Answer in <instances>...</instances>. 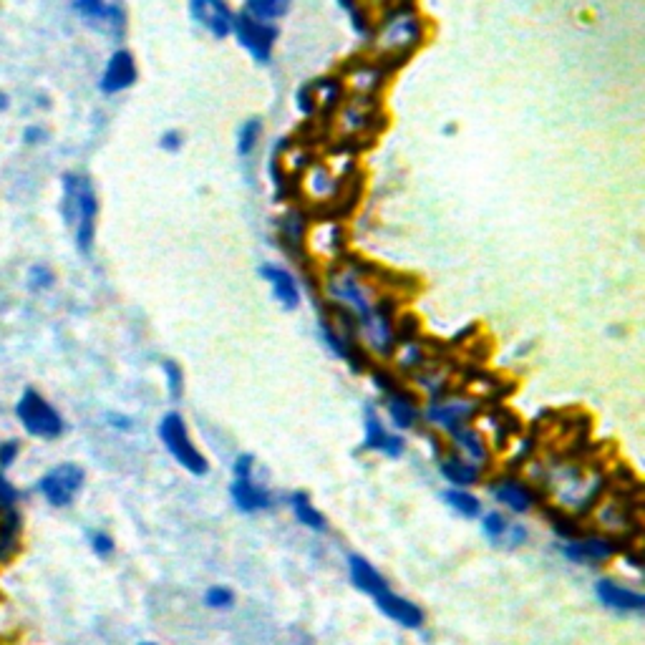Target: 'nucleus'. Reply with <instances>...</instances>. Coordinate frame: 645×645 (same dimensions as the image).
I'll return each instance as SVG.
<instances>
[{
    "label": "nucleus",
    "mask_w": 645,
    "mask_h": 645,
    "mask_svg": "<svg viewBox=\"0 0 645 645\" xmlns=\"http://www.w3.org/2000/svg\"><path fill=\"white\" fill-rule=\"evenodd\" d=\"M232 499L240 512H257L270 507V494L263 487L252 482V457H237L235 462V484H232Z\"/></svg>",
    "instance_id": "7"
},
{
    "label": "nucleus",
    "mask_w": 645,
    "mask_h": 645,
    "mask_svg": "<svg viewBox=\"0 0 645 645\" xmlns=\"http://www.w3.org/2000/svg\"><path fill=\"white\" fill-rule=\"evenodd\" d=\"M84 487V469L76 464H61L46 472L38 482V492L51 507H69Z\"/></svg>",
    "instance_id": "5"
},
{
    "label": "nucleus",
    "mask_w": 645,
    "mask_h": 645,
    "mask_svg": "<svg viewBox=\"0 0 645 645\" xmlns=\"http://www.w3.org/2000/svg\"><path fill=\"white\" fill-rule=\"evenodd\" d=\"M389 414L391 419L396 421V426H401V429H409V426L419 419L416 406L411 404L409 399H404L401 394H389Z\"/></svg>",
    "instance_id": "25"
},
{
    "label": "nucleus",
    "mask_w": 645,
    "mask_h": 645,
    "mask_svg": "<svg viewBox=\"0 0 645 645\" xmlns=\"http://www.w3.org/2000/svg\"><path fill=\"white\" fill-rule=\"evenodd\" d=\"M159 144H162V149H167V152H179V149H182V144H184V137L177 132V129H172V132L162 134Z\"/></svg>",
    "instance_id": "35"
},
{
    "label": "nucleus",
    "mask_w": 645,
    "mask_h": 645,
    "mask_svg": "<svg viewBox=\"0 0 645 645\" xmlns=\"http://www.w3.org/2000/svg\"><path fill=\"white\" fill-rule=\"evenodd\" d=\"M28 280H31V288H36V290L51 288L53 273L48 268H43V265H33L31 273H28Z\"/></svg>",
    "instance_id": "32"
},
{
    "label": "nucleus",
    "mask_w": 645,
    "mask_h": 645,
    "mask_svg": "<svg viewBox=\"0 0 645 645\" xmlns=\"http://www.w3.org/2000/svg\"><path fill=\"white\" fill-rule=\"evenodd\" d=\"M18 489L0 474V509H16Z\"/></svg>",
    "instance_id": "31"
},
{
    "label": "nucleus",
    "mask_w": 645,
    "mask_h": 645,
    "mask_svg": "<svg viewBox=\"0 0 645 645\" xmlns=\"http://www.w3.org/2000/svg\"><path fill=\"white\" fill-rule=\"evenodd\" d=\"M142 645H152V643H142Z\"/></svg>",
    "instance_id": "37"
},
{
    "label": "nucleus",
    "mask_w": 645,
    "mask_h": 645,
    "mask_svg": "<svg viewBox=\"0 0 645 645\" xmlns=\"http://www.w3.org/2000/svg\"><path fill=\"white\" fill-rule=\"evenodd\" d=\"M205 603L210 605V608H230V605L235 603V595H232V590L227 588H212L207 590Z\"/></svg>",
    "instance_id": "30"
},
{
    "label": "nucleus",
    "mask_w": 645,
    "mask_h": 645,
    "mask_svg": "<svg viewBox=\"0 0 645 645\" xmlns=\"http://www.w3.org/2000/svg\"><path fill=\"white\" fill-rule=\"evenodd\" d=\"M21 545V517L16 509H3L0 517V562H8Z\"/></svg>",
    "instance_id": "18"
},
{
    "label": "nucleus",
    "mask_w": 645,
    "mask_h": 645,
    "mask_svg": "<svg viewBox=\"0 0 645 645\" xmlns=\"http://www.w3.org/2000/svg\"><path fill=\"white\" fill-rule=\"evenodd\" d=\"M74 8L86 23L99 31L119 36L124 31V8L121 0H74Z\"/></svg>",
    "instance_id": "8"
},
{
    "label": "nucleus",
    "mask_w": 645,
    "mask_h": 645,
    "mask_svg": "<svg viewBox=\"0 0 645 645\" xmlns=\"http://www.w3.org/2000/svg\"><path fill=\"white\" fill-rule=\"evenodd\" d=\"M290 8V0H247V11L257 21H275V18H283Z\"/></svg>",
    "instance_id": "21"
},
{
    "label": "nucleus",
    "mask_w": 645,
    "mask_h": 645,
    "mask_svg": "<svg viewBox=\"0 0 645 645\" xmlns=\"http://www.w3.org/2000/svg\"><path fill=\"white\" fill-rule=\"evenodd\" d=\"M565 557H570L572 562H603L610 560L615 552V547L608 540H580L570 542L562 547Z\"/></svg>",
    "instance_id": "17"
},
{
    "label": "nucleus",
    "mask_w": 645,
    "mask_h": 645,
    "mask_svg": "<svg viewBox=\"0 0 645 645\" xmlns=\"http://www.w3.org/2000/svg\"><path fill=\"white\" fill-rule=\"evenodd\" d=\"M509 527L512 525H509L499 512H489L487 517H484V532H487V537H492V540H499V537L507 535Z\"/></svg>",
    "instance_id": "28"
},
{
    "label": "nucleus",
    "mask_w": 645,
    "mask_h": 645,
    "mask_svg": "<svg viewBox=\"0 0 645 645\" xmlns=\"http://www.w3.org/2000/svg\"><path fill=\"white\" fill-rule=\"evenodd\" d=\"M348 565H351V580L353 585H356L361 593L366 595H373L376 598L381 590H386L389 585H386V580H383L381 575L376 572V567L371 565V562L366 560V557L361 555H353L351 560H348Z\"/></svg>",
    "instance_id": "16"
},
{
    "label": "nucleus",
    "mask_w": 645,
    "mask_h": 645,
    "mask_svg": "<svg viewBox=\"0 0 645 645\" xmlns=\"http://www.w3.org/2000/svg\"><path fill=\"white\" fill-rule=\"evenodd\" d=\"M595 593H598V600L608 608L620 610V613H640L645 608V598L635 590L620 588V585L610 583V580H600L595 585Z\"/></svg>",
    "instance_id": "12"
},
{
    "label": "nucleus",
    "mask_w": 645,
    "mask_h": 645,
    "mask_svg": "<svg viewBox=\"0 0 645 645\" xmlns=\"http://www.w3.org/2000/svg\"><path fill=\"white\" fill-rule=\"evenodd\" d=\"M494 497L502 504H507L514 512H527L532 507V494L530 489L522 487L520 482H499L494 487Z\"/></svg>",
    "instance_id": "19"
},
{
    "label": "nucleus",
    "mask_w": 645,
    "mask_h": 645,
    "mask_svg": "<svg viewBox=\"0 0 645 645\" xmlns=\"http://www.w3.org/2000/svg\"><path fill=\"white\" fill-rule=\"evenodd\" d=\"M363 446L373 451H381L386 457H399L401 451H404V439L389 434V431L383 429L381 421H378L376 411L366 409V441H363Z\"/></svg>",
    "instance_id": "13"
},
{
    "label": "nucleus",
    "mask_w": 645,
    "mask_h": 645,
    "mask_svg": "<svg viewBox=\"0 0 645 645\" xmlns=\"http://www.w3.org/2000/svg\"><path fill=\"white\" fill-rule=\"evenodd\" d=\"M137 81V63L129 51H116L106 63L104 76H101V91L104 94H119L126 91Z\"/></svg>",
    "instance_id": "10"
},
{
    "label": "nucleus",
    "mask_w": 645,
    "mask_h": 645,
    "mask_svg": "<svg viewBox=\"0 0 645 645\" xmlns=\"http://www.w3.org/2000/svg\"><path fill=\"white\" fill-rule=\"evenodd\" d=\"M18 457V444L16 441H6L0 444V469H8Z\"/></svg>",
    "instance_id": "34"
},
{
    "label": "nucleus",
    "mask_w": 645,
    "mask_h": 645,
    "mask_svg": "<svg viewBox=\"0 0 645 645\" xmlns=\"http://www.w3.org/2000/svg\"><path fill=\"white\" fill-rule=\"evenodd\" d=\"M18 419L23 429L36 439H58L63 434V419L38 391H26L18 401Z\"/></svg>",
    "instance_id": "4"
},
{
    "label": "nucleus",
    "mask_w": 645,
    "mask_h": 645,
    "mask_svg": "<svg viewBox=\"0 0 645 645\" xmlns=\"http://www.w3.org/2000/svg\"><path fill=\"white\" fill-rule=\"evenodd\" d=\"M290 502H293V512H295V517H298L300 525L310 527V530H318V532L326 530V520H323V514H320L313 504H310L308 494L295 492Z\"/></svg>",
    "instance_id": "20"
},
{
    "label": "nucleus",
    "mask_w": 645,
    "mask_h": 645,
    "mask_svg": "<svg viewBox=\"0 0 645 645\" xmlns=\"http://www.w3.org/2000/svg\"><path fill=\"white\" fill-rule=\"evenodd\" d=\"M421 28L419 16L409 8H399L396 13H391L386 21H383L381 33L376 38V46L381 56H391V58H401L411 51V48L419 46L421 41Z\"/></svg>",
    "instance_id": "2"
},
{
    "label": "nucleus",
    "mask_w": 645,
    "mask_h": 645,
    "mask_svg": "<svg viewBox=\"0 0 645 645\" xmlns=\"http://www.w3.org/2000/svg\"><path fill=\"white\" fill-rule=\"evenodd\" d=\"M454 434V441L459 444V449H464L469 457L484 459L487 457V446H484V439L474 429H467V426H459V429L451 431Z\"/></svg>",
    "instance_id": "26"
},
{
    "label": "nucleus",
    "mask_w": 645,
    "mask_h": 645,
    "mask_svg": "<svg viewBox=\"0 0 645 645\" xmlns=\"http://www.w3.org/2000/svg\"><path fill=\"white\" fill-rule=\"evenodd\" d=\"M6 106H8V99H6V96H3V94H0V111L6 109Z\"/></svg>",
    "instance_id": "36"
},
{
    "label": "nucleus",
    "mask_w": 645,
    "mask_h": 645,
    "mask_svg": "<svg viewBox=\"0 0 645 645\" xmlns=\"http://www.w3.org/2000/svg\"><path fill=\"white\" fill-rule=\"evenodd\" d=\"M376 605L383 615H389L391 620H396L404 628H419L424 623V613H421L419 605L401 598V595H394L389 588L376 595Z\"/></svg>",
    "instance_id": "11"
},
{
    "label": "nucleus",
    "mask_w": 645,
    "mask_h": 645,
    "mask_svg": "<svg viewBox=\"0 0 645 645\" xmlns=\"http://www.w3.org/2000/svg\"><path fill=\"white\" fill-rule=\"evenodd\" d=\"M441 474L451 484H462V487L474 484L479 479V469L474 464L462 462V459H446V462H441Z\"/></svg>",
    "instance_id": "22"
},
{
    "label": "nucleus",
    "mask_w": 645,
    "mask_h": 645,
    "mask_svg": "<svg viewBox=\"0 0 645 645\" xmlns=\"http://www.w3.org/2000/svg\"><path fill=\"white\" fill-rule=\"evenodd\" d=\"M260 137H263V121L247 119L245 124L240 126V134H237V154H240V157H250L257 149Z\"/></svg>",
    "instance_id": "24"
},
{
    "label": "nucleus",
    "mask_w": 645,
    "mask_h": 645,
    "mask_svg": "<svg viewBox=\"0 0 645 645\" xmlns=\"http://www.w3.org/2000/svg\"><path fill=\"white\" fill-rule=\"evenodd\" d=\"M472 416H474V406L464 404V401H441V404H434L429 409V419L449 431L464 426Z\"/></svg>",
    "instance_id": "15"
},
{
    "label": "nucleus",
    "mask_w": 645,
    "mask_h": 645,
    "mask_svg": "<svg viewBox=\"0 0 645 645\" xmlns=\"http://www.w3.org/2000/svg\"><path fill=\"white\" fill-rule=\"evenodd\" d=\"M159 439L164 441L167 451L177 459V464H182L189 474H195V477H202L207 474V459L202 457V451L192 444L187 434V426H184L182 416L179 414H167L159 424Z\"/></svg>",
    "instance_id": "3"
},
{
    "label": "nucleus",
    "mask_w": 645,
    "mask_h": 645,
    "mask_svg": "<svg viewBox=\"0 0 645 645\" xmlns=\"http://www.w3.org/2000/svg\"><path fill=\"white\" fill-rule=\"evenodd\" d=\"M305 179H308V182H305L308 195L313 197V200H326V197L333 195V189H336V182H333V177L328 174L326 167H313Z\"/></svg>",
    "instance_id": "23"
},
{
    "label": "nucleus",
    "mask_w": 645,
    "mask_h": 645,
    "mask_svg": "<svg viewBox=\"0 0 645 645\" xmlns=\"http://www.w3.org/2000/svg\"><path fill=\"white\" fill-rule=\"evenodd\" d=\"M189 11H192L195 21L205 26L215 38H225L232 33L235 16H232L225 0H189Z\"/></svg>",
    "instance_id": "9"
},
{
    "label": "nucleus",
    "mask_w": 645,
    "mask_h": 645,
    "mask_svg": "<svg viewBox=\"0 0 645 645\" xmlns=\"http://www.w3.org/2000/svg\"><path fill=\"white\" fill-rule=\"evenodd\" d=\"M61 212L66 225L74 227L76 247L89 255L96 235V215H99V202H96L94 184L89 182V177L74 172L63 177Z\"/></svg>",
    "instance_id": "1"
},
{
    "label": "nucleus",
    "mask_w": 645,
    "mask_h": 645,
    "mask_svg": "<svg viewBox=\"0 0 645 645\" xmlns=\"http://www.w3.org/2000/svg\"><path fill=\"white\" fill-rule=\"evenodd\" d=\"M260 275L268 280L270 288H273V293H275V298H278V303L283 305V308H288V310L298 308L300 290H298V283H295V278L288 273V270L278 268V265H263V268H260Z\"/></svg>",
    "instance_id": "14"
},
{
    "label": "nucleus",
    "mask_w": 645,
    "mask_h": 645,
    "mask_svg": "<svg viewBox=\"0 0 645 645\" xmlns=\"http://www.w3.org/2000/svg\"><path fill=\"white\" fill-rule=\"evenodd\" d=\"M444 499L451 504V509L454 512H459L462 517H477L479 514V499L474 497V494L464 492V489H449V492H444Z\"/></svg>",
    "instance_id": "27"
},
{
    "label": "nucleus",
    "mask_w": 645,
    "mask_h": 645,
    "mask_svg": "<svg viewBox=\"0 0 645 645\" xmlns=\"http://www.w3.org/2000/svg\"><path fill=\"white\" fill-rule=\"evenodd\" d=\"M164 373H167V383H169V394H172V399H179L182 396V368L177 366L174 361H164Z\"/></svg>",
    "instance_id": "29"
},
{
    "label": "nucleus",
    "mask_w": 645,
    "mask_h": 645,
    "mask_svg": "<svg viewBox=\"0 0 645 645\" xmlns=\"http://www.w3.org/2000/svg\"><path fill=\"white\" fill-rule=\"evenodd\" d=\"M232 33L237 36L240 46H245L247 51H250V56L255 58V61H270L275 38H278L275 26H270V23L265 21H257L250 13H242V16H235V21H232Z\"/></svg>",
    "instance_id": "6"
},
{
    "label": "nucleus",
    "mask_w": 645,
    "mask_h": 645,
    "mask_svg": "<svg viewBox=\"0 0 645 645\" xmlns=\"http://www.w3.org/2000/svg\"><path fill=\"white\" fill-rule=\"evenodd\" d=\"M91 547H94V552L99 557H109L111 552H114V540H111L109 535H104V532H96V535L91 537Z\"/></svg>",
    "instance_id": "33"
}]
</instances>
